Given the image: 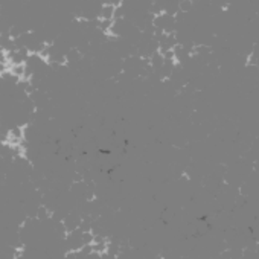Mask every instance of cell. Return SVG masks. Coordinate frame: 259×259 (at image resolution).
Returning a JSON list of instances; mask_svg holds the SVG:
<instances>
[{"mask_svg": "<svg viewBox=\"0 0 259 259\" xmlns=\"http://www.w3.org/2000/svg\"><path fill=\"white\" fill-rule=\"evenodd\" d=\"M192 8V2H189V0H183V2L180 3V9L182 11H189Z\"/></svg>", "mask_w": 259, "mask_h": 259, "instance_id": "cell-1", "label": "cell"}]
</instances>
